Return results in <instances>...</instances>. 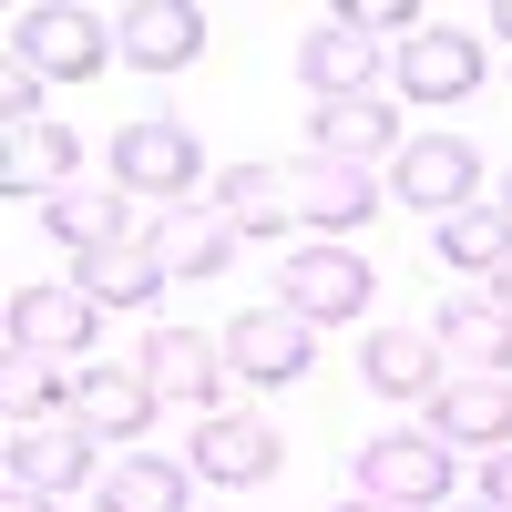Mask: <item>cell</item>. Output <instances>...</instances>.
<instances>
[{
    "mask_svg": "<svg viewBox=\"0 0 512 512\" xmlns=\"http://www.w3.org/2000/svg\"><path fill=\"white\" fill-rule=\"evenodd\" d=\"M338 512H400V502H379V492H349V502H338Z\"/></svg>",
    "mask_w": 512,
    "mask_h": 512,
    "instance_id": "obj_30",
    "label": "cell"
},
{
    "mask_svg": "<svg viewBox=\"0 0 512 512\" xmlns=\"http://www.w3.org/2000/svg\"><path fill=\"white\" fill-rule=\"evenodd\" d=\"M11 512H62V502L52 492H11Z\"/></svg>",
    "mask_w": 512,
    "mask_h": 512,
    "instance_id": "obj_29",
    "label": "cell"
},
{
    "mask_svg": "<svg viewBox=\"0 0 512 512\" xmlns=\"http://www.w3.org/2000/svg\"><path fill=\"white\" fill-rule=\"evenodd\" d=\"M144 390L154 400H185L216 420V390H226V338H205V328H154L144 338Z\"/></svg>",
    "mask_w": 512,
    "mask_h": 512,
    "instance_id": "obj_10",
    "label": "cell"
},
{
    "mask_svg": "<svg viewBox=\"0 0 512 512\" xmlns=\"http://www.w3.org/2000/svg\"><path fill=\"white\" fill-rule=\"evenodd\" d=\"M297 82H308L318 103H359L369 82H379V41H359V31H338V21H318L308 41H297Z\"/></svg>",
    "mask_w": 512,
    "mask_h": 512,
    "instance_id": "obj_19",
    "label": "cell"
},
{
    "mask_svg": "<svg viewBox=\"0 0 512 512\" xmlns=\"http://www.w3.org/2000/svg\"><path fill=\"white\" fill-rule=\"evenodd\" d=\"M441 512H492V502H441Z\"/></svg>",
    "mask_w": 512,
    "mask_h": 512,
    "instance_id": "obj_32",
    "label": "cell"
},
{
    "mask_svg": "<svg viewBox=\"0 0 512 512\" xmlns=\"http://www.w3.org/2000/svg\"><path fill=\"white\" fill-rule=\"evenodd\" d=\"M41 226H52L72 256H103V246H123L134 236V216H123V195H93V185H62L52 205H41Z\"/></svg>",
    "mask_w": 512,
    "mask_h": 512,
    "instance_id": "obj_23",
    "label": "cell"
},
{
    "mask_svg": "<svg viewBox=\"0 0 512 512\" xmlns=\"http://www.w3.org/2000/svg\"><path fill=\"white\" fill-rule=\"evenodd\" d=\"M492 297H502V308H512V267H502V277H492Z\"/></svg>",
    "mask_w": 512,
    "mask_h": 512,
    "instance_id": "obj_31",
    "label": "cell"
},
{
    "mask_svg": "<svg viewBox=\"0 0 512 512\" xmlns=\"http://www.w3.org/2000/svg\"><path fill=\"white\" fill-rule=\"evenodd\" d=\"M472 82H482V41H472V31L431 21L420 41H400V93H410V103H461Z\"/></svg>",
    "mask_w": 512,
    "mask_h": 512,
    "instance_id": "obj_15",
    "label": "cell"
},
{
    "mask_svg": "<svg viewBox=\"0 0 512 512\" xmlns=\"http://www.w3.org/2000/svg\"><path fill=\"white\" fill-rule=\"evenodd\" d=\"M287 205H297V226H318V236H349V226H369L379 205H390V185H379L369 164L297 154V164H287Z\"/></svg>",
    "mask_w": 512,
    "mask_h": 512,
    "instance_id": "obj_5",
    "label": "cell"
},
{
    "mask_svg": "<svg viewBox=\"0 0 512 512\" xmlns=\"http://www.w3.org/2000/svg\"><path fill=\"white\" fill-rule=\"evenodd\" d=\"M359 379H369L379 400H431V390H441V338H431V328H369Z\"/></svg>",
    "mask_w": 512,
    "mask_h": 512,
    "instance_id": "obj_18",
    "label": "cell"
},
{
    "mask_svg": "<svg viewBox=\"0 0 512 512\" xmlns=\"http://www.w3.org/2000/svg\"><path fill=\"white\" fill-rule=\"evenodd\" d=\"M431 441H482V451H512V369H472L451 379V390H431Z\"/></svg>",
    "mask_w": 512,
    "mask_h": 512,
    "instance_id": "obj_13",
    "label": "cell"
},
{
    "mask_svg": "<svg viewBox=\"0 0 512 512\" xmlns=\"http://www.w3.org/2000/svg\"><path fill=\"white\" fill-rule=\"evenodd\" d=\"M195 472H205V482H226V492L277 482V431H267V420H246V410H216V420L195 431Z\"/></svg>",
    "mask_w": 512,
    "mask_h": 512,
    "instance_id": "obj_16",
    "label": "cell"
},
{
    "mask_svg": "<svg viewBox=\"0 0 512 512\" xmlns=\"http://www.w3.org/2000/svg\"><path fill=\"white\" fill-rule=\"evenodd\" d=\"M482 502H492V512H512V451H492V461H482Z\"/></svg>",
    "mask_w": 512,
    "mask_h": 512,
    "instance_id": "obj_27",
    "label": "cell"
},
{
    "mask_svg": "<svg viewBox=\"0 0 512 512\" xmlns=\"http://www.w3.org/2000/svg\"><path fill=\"white\" fill-rule=\"evenodd\" d=\"M359 492H379V502H400V512H441V492H451V451L431 441V431H390V441H359Z\"/></svg>",
    "mask_w": 512,
    "mask_h": 512,
    "instance_id": "obj_4",
    "label": "cell"
},
{
    "mask_svg": "<svg viewBox=\"0 0 512 512\" xmlns=\"http://www.w3.org/2000/svg\"><path fill=\"white\" fill-rule=\"evenodd\" d=\"M93 328H103V308H93V287H72V277H52V287H21L11 297V349L31 359H82L93 349Z\"/></svg>",
    "mask_w": 512,
    "mask_h": 512,
    "instance_id": "obj_8",
    "label": "cell"
},
{
    "mask_svg": "<svg viewBox=\"0 0 512 512\" xmlns=\"http://www.w3.org/2000/svg\"><path fill=\"white\" fill-rule=\"evenodd\" d=\"M72 482H93V431L62 410L11 420V492H72Z\"/></svg>",
    "mask_w": 512,
    "mask_h": 512,
    "instance_id": "obj_11",
    "label": "cell"
},
{
    "mask_svg": "<svg viewBox=\"0 0 512 512\" xmlns=\"http://www.w3.org/2000/svg\"><path fill=\"white\" fill-rule=\"evenodd\" d=\"M103 512H195L185 502V461H164V451L113 461V472H103Z\"/></svg>",
    "mask_w": 512,
    "mask_h": 512,
    "instance_id": "obj_24",
    "label": "cell"
},
{
    "mask_svg": "<svg viewBox=\"0 0 512 512\" xmlns=\"http://www.w3.org/2000/svg\"><path fill=\"white\" fill-rule=\"evenodd\" d=\"M441 349L451 359H482V369H502L512 359V308L482 287V297H461V308H441Z\"/></svg>",
    "mask_w": 512,
    "mask_h": 512,
    "instance_id": "obj_26",
    "label": "cell"
},
{
    "mask_svg": "<svg viewBox=\"0 0 512 512\" xmlns=\"http://www.w3.org/2000/svg\"><path fill=\"white\" fill-rule=\"evenodd\" d=\"M482 31H502V41H512V0H492V11H482Z\"/></svg>",
    "mask_w": 512,
    "mask_h": 512,
    "instance_id": "obj_28",
    "label": "cell"
},
{
    "mask_svg": "<svg viewBox=\"0 0 512 512\" xmlns=\"http://www.w3.org/2000/svg\"><path fill=\"white\" fill-rule=\"evenodd\" d=\"M154 390H144V369H62V420H82L93 441H144L154 431Z\"/></svg>",
    "mask_w": 512,
    "mask_h": 512,
    "instance_id": "obj_9",
    "label": "cell"
},
{
    "mask_svg": "<svg viewBox=\"0 0 512 512\" xmlns=\"http://www.w3.org/2000/svg\"><path fill=\"white\" fill-rule=\"evenodd\" d=\"M62 185H72V123H52V113H41V123H11L0 195H41V205H52Z\"/></svg>",
    "mask_w": 512,
    "mask_h": 512,
    "instance_id": "obj_20",
    "label": "cell"
},
{
    "mask_svg": "<svg viewBox=\"0 0 512 512\" xmlns=\"http://www.w3.org/2000/svg\"><path fill=\"white\" fill-rule=\"evenodd\" d=\"M11 62L41 72V82H93V72L113 62V21H103V11H62V0L11 11Z\"/></svg>",
    "mask_w": 512,
    "mask_h": 512,
    "instance_id": "obj_1",
    "label": "cell"
},
{
    "mask_svg": "<svg viewBox=\"0 0 512 512\" xmlns=\"http://www.w3.org/2000/svg\"><path fill=\"white\" fill-rule=\"evenodd\" d=\"M195 134L175 113H144V123H123L113 134V185L123 195H164V205H195Z\"/></svg>",
    "mask_w": 512,
    "mask_h": 512,
    "instance_id": "obj_3",
    "label": "cell"
},
{
    "mask_svg": "<svg viewBox=\"0 0 512 512\" xmlns=\"http://www.w3.org/2000/svg\"><path fill=\"white\" fill-rule=\"evenodd\" d=\"M308 154H328V164H390V154H400V113L379 103V93H359V103H318Z\"/></svg>",
    "mask_w": 512,
    "mask_h": 512,
    "instance_id": "obj_17",
    "label": "cell"
},
{
    "mask_svg": "<svg viewBox=\"0 0 512 512\" xmlns=\"http://www.w3.org/2000/svg\"><path fill=\"white\" fill-rule=\"evenodd\" d=\"M72 287H93V308H154L175 277L154 267L144 236H123V246H103V256H72Z\"/></svg>",
    "mask_w": 512,
    "mask_h": 512,
    "instance_id": "obj_21",
    "label": "cell"
},
{
    "mask_svg": "<svg viewBox=\"0 0 512 512\" xmlns=\"http://www.w3.org/2000/svg\"><path fill=\"white\" fill-rule=\"evenodd\" d=\"M369 256L359 246H338V236H318V246H297L287 267H277V308H297L308 328H328V318H359L369 308Z\"/></svg>",
    "mask_w": 512,
    "mask_h": 512,
    "instance_id": "obj_2",
    "label": "cell"
},
{
    "mask_svg": "<svg viewBox=\"0 0 512 512\" xmlns=\"http://www.w3.org/2000/svg\"><path fill=\"white\" fill-rule=\"evenodd\" d=\"M195 52H205V11H195V0H123V11H113V62L185 72Z\"/></svg>",
    "mask_w": 512,
    "mask_h": 512,
    "instance_id": "obj_7",
    "label": "cell"
},
{
    "mask_svg": "<svg viewBox=\"0 0 512 512\" xmlns=\"http://www.w3.org/2000/svg\"><path fill=\"white\" fill-rule=\"evenodd\" d=\"M205 205H216V216H226L236 236H277V226L297 216V205H287V175H277V164H226Z\"/></svg>",
    "mask_w": 512,
    "mask_h": 512,
    "instance_id": "obj_22",
    "label": "cell"
},
{
    "mask_svg": "<svg viewBox=\"0 0 512 512\" xmlns=\"http://www.w3.org/2000/svg\"><path fill=\"white\" fill-rule=\"evenodd\" d=\"M144 246H154V267L164 277H226V256H236V226L216 216V205H164V216L144 226Z\"/></svg>",
    "mask_w": 512,
    "mask_h": 512,
    "instance_id": "obj_14",
    "label": "cell"
},
{
    "mask_svg": "<svg viewBox=\"0 0 512 512\" xmlns=\"http://www.w3.org/2000/svg\"><path fill=\"white\" fill-rule=\"evenodd\" d=\"M431 236H441L451 267H472V277H502V267H512V216H502V205H482V195L461 205V216H441Z\"/></svg>",
    "mask_w": 512,
    "mask_h": 512,
    "instance_id": "obj_25",
    "label": "cell"
},
{
    "mask_svg": "<svg viewBox=\"0 0 512 512\" xmlns=\"http://www.w3.org/2000/svg\"><path fill=\"white\" fill-rule=\"evenodd\" d=\"M216 338H226V369H246V379H297V369L318 359V328L297 318V308H246Z\"/></svg>",
    "mask_w": 512,
    "mask_h": 512,
    "instance_id": "obj_12",
    "label": "cell"
},
{
    "mask_svg": "<svg viewBox=\"0 0 512 512\" xmlns=\"http://www.w3.org/2000/svg\"><path fill=\"white\" fill-rule=\"evenodd\" d=\"M472 185H482V154L461 144V134H420V144H400L390 154V195L400 205H420V216H461V205H472Z\"/></svg>",
    "mask_w": 512,
    "mask_h": 512,
    "instance_id": "obj_6",
    "label": "cell"
},
{
    "mask_svg": "<svg viewBox=\"0 0 512 512\" xmlns=\"http://www.w3.org/2000/svg\"><path fill=\"white\" fill-rule=\"evenodd\" d=\"M502 216H512V185H502Z\"/></svg>",
    "mask_w": 512,
    "mask_h": 512,
    "instance_id": "obj_33",
    "label": "cell"
}]
</instances>
